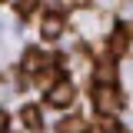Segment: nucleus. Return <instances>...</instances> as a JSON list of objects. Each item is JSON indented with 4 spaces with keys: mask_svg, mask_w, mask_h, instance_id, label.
Returning a JSON list of instances; mask_svg holds the SVG:
<instances>
[{
    "mask_svg": "<svg viewBox=\"0 0 133 133\" xmlns=\"http://www.w3.org/2000/svg\"><path fill=\"white\" fill-rule=\"evenodd\" d=\"M57 133H90V127H87L83 116H66L57 123Z\"/></svg>",
    "mask_w": 133,
    "mask_h": 133,
    "instance_id": "8",
    "label": "nucleus"
},
{
    "mask_svg": "<svg viewBox=\"0 0 133 133\" xmlns=\"http://www.w3.org/2000/svg\"><path fill=\"white\" fill-rule=\"evenodd\" d=\"M7 130H10V110L0 107V133H7Z\"/></svg>",
    "mask_w": 133,
    "mask_h": 133,
    "instance_id": "11",
    "label": "nucleus"
},
{
    "mask_svg": "<svg viewBox=\"0 0 133 133\" xmlns=\"http://www.w3.org/2000/svg\"><path fill=\"white\" fill-rule=\"evenodd\" d=\"M33 7H37V0H17V14L20 17H30Z\"/></svg>",
    "mask_w": 133,
    "mask_h": 133,
    "instance_id": "10",
    "label": "nucleus"
},
{
    "mask_svg": "<svg viewBox=\"0 0 133 133\" xmlns=\"http://www.w3.org/2000/svg\"><path fill=\"white\" fill-rule=\"evenodd\" d=\"M90 0H66V10H83Z\"/></svg>",
    "mask_w": 133,
    "mask_h": 133,
    "instance_id": "12",
    "label": "nucleus"
},
{
    "mask_svg": "<svg viewBox=\"0 0 133 133\" xmlns=\"http://www.w3.org/2000/svg\"><path fill=\"white\" fill-rule=\"evenodd\" d=\"M73 97H77V90H73V83H70V80H63V77H60V80H57V83L47 90V93H43L47 107H57V110L70 107V103H73Z\"/></svg>",
    "mask_w": 133,
    "mask_h": 133,
    "instance_id": "2",
    "label": "nucleus"
},
{
    "mask_svg": "<svg viewBox=\"0 0 133 133\" xmlns=\"http://www.w3.org/2000/svg\"><path fill=\"white\" fill-rule=\"evenodd\" d=\"M130 33H133V23H130Z\"/></svg>",
    "mask_w": 133,
    "mask_h": 133,
    "instance_id": "13",
    "label": "nucleus"
},
{
    "mask_svg": "<svg viewBox=\"0 0 133 133\" xmlns=\"http://www.w3.org/2000/svg\"><path fill=\"white\" fill-rule=\"evenodd\" d=\"M20 120H23V127H27V130H40V127H43L40 107H33V103H23V110H20Z\"/></svg>",
    "mask_w": 133,
    "mask_h": 133,
    "instance_id": "7",
    "label": "nucleus"
},
{
    "mask_svg": "<svg viewBox=\"0 0 133 133\" xmlns=\"http://www.w3.org/2000/svg\"><path fill=\"white\" fill-rule=\"evenodd\" d=\"M90 100H93V107H97V113L100 116H113V113H120L123 110V93L116 90L113 83H97L93 90H90Z\"/></svg>",
    "mask_w": 133,
    "mask_h": 133,
    "instance_id": "1",
    "label": "nucleus"
},
{
    "mask_svg": "<svg viewBox=\"0 0 133 133\" xmlns=\"http://www.w3.org/2000/svg\"><path fill=\"white\" fill-rule=\"evenodd\" d=\"M100 133H130L127 127H120L113 116H100Z\"/></svg>",
    "mask_w": 133,
    "mask_h": 133,
    "instance_id": "9",
    "label": "nucleus"
},
{
    "mask_svg": "<svg viewBox=\"0 0 133 133\" xmlns=\"http://www.w3.org/2000/svg\"><path fill=\"white\" fill-rule=\"evenodd\" d=\"M127 47H130V30H113L110 33V40H107V53H110V57L120 60V57L127 53Z\"/></svg>",
    "mask_w": 133,
    "mask_h": 133,
    "instance_id": "5",
    "label": "nucleus"
},
{
    "mask_svg": "<svg viewBox=\"0 0 133 133\" xmlns=\"http://www.w3.org/2000/svg\"><path fill=\"white\" fill-rule=\"evenodd\" d=\"M63 33V17L60 14H43L40 17V37L43 40H57Z\"/></svg>",
    "mask_w": 133,
    "mask_h": 133,
    "instance_id": "4",
    "label": "nucleus"
},
{
    "mask_svg": "<svg viewBox=\"0 0 133 133\" xmlns=\"http://www.w3.org/2000/svg\"><path fill=\"white\" fill-rule=\"evenodd\" d=\"M113 63H116V57H103V60H97V66H93V80L97 83H113L116 80V73H113Z\"/></svg>",
    "mask_w": 133,
    "mask_h": 133,
    "instance_id": "6",
    "label": "nucleus"
},
{
    "mask_svg": "<svg viewBox=\"0 0 133 133\" xmlns=\"http://www.w3.org/2000/svg\"><path fill=\"white\" fill-rule=\"evenodd\" d=\"M47 63H50L47 50H40V47H27L23 50V60H20L23 73H40V70H47Z\"/></svg>",
    "mask_w": 133,
    "mask_h": 133,
    "instance_id": "3",
    "label": "nucleus"
}]
</instances>
